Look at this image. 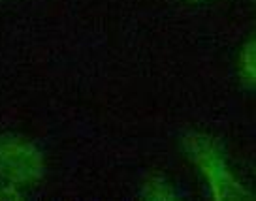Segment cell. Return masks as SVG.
Instances as JSON below:
<instances>
[{"mask_svg": "<svg viewBox=\"0 0 256 201\" xmlns=\"http://www.w3.org/2000/svg\"><path fill=\"white\" fill-rule=\"evenodd\" d=\"M194 154L200 162L202 171L208 175L216 198H238V196H243V190L228 175V171L224 169L220 158L216 156V153L209 143L196 141L194 143Z\"/></svg>", "mask_w": 256, "mask_h": 201, "instance_id": "1", "label": "cell"}, {"mask_svg": "<svg viewBox=\"0 0 256 201\" xmlns=\"http://www.w3.org/2000/svg\"><path fill=\"white\" fill-rule=\"evenodd\" d=\"M243 66H245V72L256 79V41L250 43L245 51V56H243Z\"/></svg>", "mask_w": 256, "mask_h": 201, "instance_id": "2", "label": "cell"}]
</instances>
